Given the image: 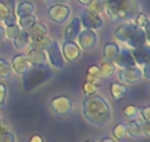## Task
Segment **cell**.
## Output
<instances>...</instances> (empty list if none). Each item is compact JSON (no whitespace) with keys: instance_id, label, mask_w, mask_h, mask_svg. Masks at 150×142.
I'll return each mask as SVG.
<instances>
[{"instance_id":"5b68a950","label":"cell","mask_w":150,"mask_h":142,"mask_svg":"<svg viewBox=\"0 0 150 142\" xmlns=\"http://www.w3.org/2000/svg\"><path fill=\"white\" fill-rule=\"evenodd\" d=\"M53 76V71L46 67H31L27 73L22 76V85L27 92H31L37 89L38 86L44 85L47 80H50Z\"/></svg>"},{"instance_id":"4316f807","label":"cell","mask_w":150,"mask_h":142,"mask_svg":"<svg viewBox=\"0 0 150 142\" xmlns=\"http://www.w3.org/2000/svg\"><path fill=\"white\" fill-rule=\"evenodd\" d=\"M110 132H112V136H113L115 141H122V139H125V136H127V124L118 123V124H115V126L112 127Z\"/></svg>"},{"instance_id":"e575fe53","label":"cell","mask_w":150,"mask_h":142,"mask_svg":"<svg viewBox=\"0 0 150 142\" xmlns=\"http://www.w3.org/2000/svg\"><path fill=\"white\" fill-rule=\"evenodd\" d=\"M138 114H141L143 123H150V107H144L138 110Z\"/></svg>"},{"instance_id":"4dcf8cb0","label":"cell","mask_w":150,"mask_h":142,"mask_svg":"<svg viewBox=\"0 0 150 142\" xmlns=\"http://www.w3.org/2000/svg\"><path fill=\"white\" fill-rule=\"evenodd\" d=\"M97 90H99V86H96V85H93V83H88V82H84V85H83V92H84L87 96L96 95Z\"/></svg>"},{"instance_id":"7402d4cb","label":"cell","mask_w":150,"mask_h":142,"mask_svg":"<svg viewBox=\"0 0 150 142\" xmlns=\"http://www.w3.org/2000/svg\"><path fill=\"white\" fill-rule=\"evenodd\" d=\"M30 43H31V40H30V37H28V34H27L25 30H22V31L13 39V46H15L18 50H22V49L30 47Z\"/></svg>"},{"instance_id":"ab89813d","label":"cell","mask_w":150,"mask_h":142,"mask_svg":"<svg viewBox=\"0 0 150 142\" xmlns=\"http://www.w3.org/2000/svg\"><path fill=\"white\" fill-rule=\"evenodd\" d=\"M8 8H9L12 12H15V8H16V0H8Z\"/></svg>"},{"instance_id":"3957f363","label":"cell","mask_w":150,"mask_h":142,"mask_svg":"<svg viewBox=\"0 0 150 142\" xmlns=\"http://www.w3.org/2000/svg\"><path fill=\"white\" fill-rule=\"evenodd\" d=\"M105 12L112 21H125L140 12V0H103Z\"/></svg>"},{"instance_id":"7dc6e473","label":"cell","mask_w":150,"mask_h":142,"mask_svg":"<svg viewBox=\"0 0 150 142\" xmlns=\"http://www.w3.org/2000/svg\"><path fill=\"white\" fill-rule=\"evenodd\" d=\"M44 2H50V0H44Z\"/></svg>"},{"instance_id":"7bdbcfd3","label":"cell","mask_w":150,"mask_h":142,"mask_svg":"<svg viewBox=\"0 0 150 142\" xmlns=\"http://www.w3.org/2000/svg\"><path fill=\"white\" fill-rule=\"evenodd\" d=\"M91 2H93V0H77V3L78 5H83V6H88Z\"/></svg>"},{"instance_id":"5bb4252c","label":"cell","mask_w":150,"mask_h":142,"mask_svg":"<svg viewBox=\"0 0 150 142\" xmlns=\"http://www.w3.org/2000/svg\"><path fill=\"white\" fill-rule=\"evenodd\" d=\"M81 19H80V16H77V18H74L69 24H68V27L65 28V31H63V40L65 42H71V40H74V39H77V36L80 34V31H81Z\"/></svg>"},{"instance_id":"2e32d148","label":"cell","mask_w":150,"mask_h":142,"mask_svg":"<svg viewBox=\"0 0 150 142\" xmlns=\"http://www.w3.org/2000/svg\"><path fill=\"white\" fill-rule=\"evenodd\" d=\"M131 53H132V58H134L137 67H141V65L147 64V62H149V58H150V47H149V43L144 44L143 47L132 49Z\"/></svg>"},{"instance_id":"ee69618b","label":"cell","mask_w":150,"mask_h":142,"mask_svg":"<svg viewBox=\"0 0 150 142\" xmlns=\"http://www.w3.org/2000/svg\"><path fill=\"white\" fill-rule=\"evenodd\" d=\"M52 2H53L54 5H66L68 0H52Z\"/></svg>"},{"instance_id":"1f68e13d","label":"cell","mask_w":150,"mask_h":142,"mask_svg":"<svg viewBox=\"0 0 150 142\" xmlns=\"http://www.w3.org/2000/svg\"><path fill=\"white\" fill-rule=\"evenodd\" d=\"M19 33H21V28H19L18 24H13V25L6 27V37H9V39H12V40H13Z\"/></svg>"},{"instance_id":"f1b7e54d","label":"cell","mask_w":150,"mask_h":142,"mask_svg":"<svg viewBox=\"0 0 150 142\" xmlns=\"http://www.w3.org/2000/svg\"><path fill=\"white\" fill-rule=\"evenodd\" d=\"M134 24H135L137 27H140L141 30L147 31V27H149V18H147V15H146V14H140V12H138V14L135 15Z\"/></svg>"},{"instance_id":"b9f144b4","label":"cell","mask_w":150,"mask_h":142,"mask_svg":"<svg viewBox=\"0 0 150 142\" xmlns=\"http://www.w3.org/2000/svg\"><path fill=\"white\" fill-rule=\"evenodd\" d=\"M5 39H6V28H3L0 25V42H3Z\"/></svg>"},{"instance_id":"f35d334b","label":"cell","mask_w":150,"mask_h":142,"mask_svg":"<svg viewBox=\"0 0 150 142\" xmlns=\"http://www.w3.org/2000/svg\"><path fill=\"white\" fill-rule=\"evenodd\" d=\"M8 132H11L9 124L6 121H3V120H0V135H2V133H8Z\"/></svg>"},{"instance_id":"60d3db41","label":"cell","mask_w":150,"mask_h":142,"mask_svg":"<svg viewBox=\"0 0 150 142\" xmlns=\"http://www.w3.org/2000/svg\"><path fill=\"white\" fill-rule=\"evenodd\" d=\"M30 142H44V141H43V138L40 135H33L30 138Z\"/></svg>"},{"instance_id":"83f0119b","label":"cell","mask_w":150,"mask_h":142,"mask_svg":"<svg viewBox=\"0 0 150 142\" xmlns=\"http://www.w3.org/2000/svg\"><path fill=\"white\" fill-rule=\"evenodd\" d=\"M87 11L97 14V15H102L105 12V2L103 0H93V2L87 6Z\"/></svg>"},{"instance_id":"8992f818","label":"cell","mask_w":150,"mask_h":142,"mask_svg":"<svg viewBox=\"0 0 150 142\" xmlns=\"http://www.w3.org/2000/svg\"><path fill=\"white\" fill-rule=\"evenodd\" d=\"M49 108L54 115L66 117L74 111V101H72V98H69L66 95H59V96H56L50 101Z\"/></svg>"},{"instance_id":"277c9868","label":"cell","mask_w":150,"mask_h":142,"mask_svg":"<svg viewBox=\"0 0 150 142\" xmlns=\"http://www.w3.org/2000/svg\"><path fill=\"white\" fill-rule=\"evenodd\" d=\"M30 49H37V50H41L46 53L47 56V61H50L52 67L57 68V70H62L65 67V59L62 56V52H60V46L57 44V42L52 40L50 37H43V39H38V40H34L30 43Z\"/></svg>"},{"instance_id":"44dd1931","label":"cell","mask_w":150,"mask_h":142,"mask_svg":"<svg viewBox=\"0 0 150 142\" xmlns=\"http://www.w3.org/2000/svg\"><path fill=\"white\" fill-rule=\"evenodd\" d=\"M127 86L124 83H112L110 85V95L115 101H121L127 96Z\"/></svg>"},{"instance_id":"7a4b0ae2","label":"cell","mask_w":150,"mask_h":142,"mask_svg":"<svg viewBox=\"0 0 150 142\" xmlns=\"http://www.w3.org/2000/svg\"><path fill=\"white\" fill-rule=\"evenodd\" d=\"M113 36H115V39L119 43H122L125 46V49H129V50L143 47L144 44L149 43V40H147V31L141 30L134 22L121 24L115 30V34Z\"/></svg>"},{"instance_id":"f546056e","label":"cell","mask_w":150,"mask_h":142,"mask_svg":"<svg viewBox=\"0 0 150 142\" xmlns=\"http://www.w3.org/2000/svg\"><path fill=\"white\" fill-rule=\"evenodd\" d=\"M124 115H125L128 120H135L137 115H138V108H137L135 105L129 104V105H127V107L124 108Z\"/></svg>"},{"instance_id":"9c48e42d","label":"cell","mask_w":150,"mask_h":142,"mask_svg":"<svg viewBox=\"0 0 150 142\" xmlns=\"http://www.w3.org/2000/svg\"><path fill=\"white\" fill-rule=\"evenodd\" d=\"M81 19V27L87 28V30H100L103 28V18L102 15H97V14H93L90 11H84L80 16Z\"/></svg>"},{"instance_id":"8fae6325","label":"cell","mask_w":150,"mask_h":142,"mask_svg":"<svg viewBox=\"0 0 150 142\" xmlns=\"http://www.w3.org/2000/svg\"><path fill=\"white\" fill-rule=\"evenodd\" d=\"M60 52L65 61L68 62H74L81 56V47L78 46V43H75L74 40L71 42H63V44L60 46Z\"/></svg>"},{"instance_id":"d6986e66","label":"cell","mask_w":150,"mask_h":142,"mask_svg":"<svg viewBox=\"0 0 150 142\" xmlns=\"http://www.w3.org/2000/svg\"><path fill=\"white\" fill-rule=\"evenodd\" d=\"M86 82L93 83L96 86H100L102 83V74H100V68L97 65H91L87 70V76H86Z\"/></svg>"},{"instance_id":"c3c4849f","label":"cell","mask_w":150,"mask_h":142,"mask_svg":"<svg viewBox=\"0 0 150 142\" xmlns=\"http://www.w3.org/2000/svg\"><path fill=\"white\" fill-rule=\"evenodd\" d=\"M0 120H2V117H0Z\"/></svg>"},{"instance_id":"ac0fdd59","label":"cell","mask_w":150,"mask_h":142,"mask_svg":"<svg viewBox=\"0 0 150 142\" xmlns=\"http://www.w3.org/2000/svg\"><path fill=\"white\" fill-rule=\"evenodd\" d=\"M121 52V47L119 44H116L115 42H108L105 44V49H103V56L106 61H110V62H115L118 55Z\"/></svg>"},{"instance_id":"d590c367","label":"cell","mask_w":150,"mask_h":142,"mask_svg":"<svg viewBox=\"0 0 150 142\" xmlns=\"http://www.w3.org/2000/svg\"><path fill=\"white\" fill-rule=\"evenodd\" d=\"M0 142H16V136L12 132L2 133V135H0Z\"/></svg>"},{"instance_id":"836d02e7","label":"cell","mask_w":150,"mask_h":142,"mask_svg":"<svg viewBox=\"0 0 150 142\" xmlns=\"http://www.w3.org/2000/svg\"><path fill=\"white\" fill-rule=\"evenodd\" d=\"M6 98H8V89L3 83H0V107H5Z\"/></svg>"},{"instance_id":"e0dca14e","label":"cell","mask_w":150,"mask_h":142,"mask_svg":"<svg viewBox=\"0 0 150 142\" xmlns=\"http://www.w3.org/2000/svg\"><path fill=\"white\" fill-rule=\"evenodd\" d=\"M30 40L34 42V40H38V39H43L47 36V27L44 24H40V22H35L34 25H31L28 30H25Z\"/></svg>"},{"instance_id":"484cf974","label":"cell","mask_w":150,"mask_h":142,"mask_svg":"<svg viewBox=\"0 0 150 142\" xmlns=\"http://www.w3.org/2000/svg\"><path fill=\"white\" fill-rule=\"evenodd\" d=\"M127 135L131 138H140L141 136V123H138L135 120H129V123L127 126Z\"/></svg>"},{"instance_id":"ffe728a7","label":"cell","mask_w":150,"mask_h":142,"mask_svg":"<svg viewBox=\"0 0 150 142\" xmlns=\"http://www.w3.org/2000/svg\"><path fill=\"white\" fill-rule=\"evenodd\" d=\"M99 68H100V74H102V79H110L112 76H115L116 67H115V64H113V62H110V61H106V59H103Z\"/></svg>"},{"instance_id":"f6af8a7d","label":"cell","mask_w":150,"mask_h":142,"mask_svg":"<svg viewBox=\"0 0 150 142\" xmlns=\"http://www.w3.org/2000/svg\"><path fill=\"white\" fill-rule=\"evenodd\" d=\"M100 142H116V141H115L113 138H102Z\"/></svg>"},{"instance_id":"30bf717a","label":"cell","mask_w":150,"mask_h":142,"mask_svg":"<svg viewBox=\"0 0 150 142\" xmlns=\"http://www.w3.org/2000/svg\"><path fill=\"white\" fill-rule=\"evenodd\" d=\"M77 37H78V42H80L78 46L81 49H84V50H93L97 46V43H99V37H97L94 30L84 28V30L80 31V34Z\"/></svg>"},{"instance_id":"bcb514c9","label":"cell","mask_w":150,"mask_h":142,"mask_svg":"<svg viewBox=\"0 0 150 142\" xmlns=\"http://www.w3.org/2000/svg\"><path fill=\"white\" fill-rule=\"evenodd\" d=\"M86 142H96V141H94V139H87Z\"/></svg>"},{"instance_id":"cb8c5ba5","label":"cell","mask_w":150,"mask_h":142,"mask_svg":"<svg viewBox=\"0 0 150 142\" xmlns=\"http://www.w3.org/2000/svg\"><path fill=\"white\" fill-rule=\"evenodd\" d=\"M37 22V18L34 14H30V15H22V16H18L16 19V24L19 25L21 30H28L31 25H34Z\"/></svg>"},{"instance_id":"74e56055","label":"cell","mask_w":150,"mask_h":142,"mask_svg":"<svg viewBox=\"0 0 150 142\" xmlns=\"http://www.w3.org/2000/svg\"><path fill=\"white\" fill-rule=\"evenodd\" d=\"M141 135L150 136V123H141Z\"/></svg>"},{"instance_id":"603a6c76","label":"cell","mask_w":150,"mask_h":142,"mask_svg":"<svg viewBox=\"0 0 150 142\" xmlns=\"http://www.w3.org/2000/svg\"><path fill=\"white\" fill-rule=\"evenodd\" d=\"M12 74H13V70L11 62L8 59L0 58V80H8L12 77Z\"/></svg>"},{"instance_id":"9a60e30c","label":"cell","mask_w":150,"mask_h":142,"mask_svg":"<svg viewBox=\"0 0 150 142\" xmlns=\"http://www.w3.org/2000/svg\"><path fill=\"white\" fill-rule=\"evenodd\" d=\"M25 56H27V59L30 61L31 67H46V65H47V56H46V53L41 52V50L30 49Z\"/></svg>"},{"instance_id":"4fadbf2b","label":"cell","mask_w":150,"mask_h":142,"mask_svg":"<svg viewBox=\"0 0 150 142\" xmlns=\"http://www.w3.org/2000/svg\"><path fill=\"white\" fill-rule=\"evenodd\" d=\"M113 64H115V67H118L119 70H121V68L137 67L129 49H121V52H119V55H118V58H116V61H115Z\"/></svg>"},{"instance_id":"d4e9b609","label":"cell","mask_w":150,"mask_h":142,"mask_svg":"<svg viewBox=\"0 0 150 142\" xmlns=\"http://www.w3.org/2000/svg\"><path fill=\"white\" fill-rule=\"evenodd\" d=\"M34 11H35V6H34V3H31V2H22V3L16 5V8H15L16 16L30 15V14H34Z\"/></svg>"},{"instance_id":"6da1fadb","label":"cell","mask_w":150,"mask_h":142,"mask_svg":"<svg viewBox=\"0 0 150 142\" xmlns=\"http://www.w3.org/2000/svg\"><path fill=\"white\" fill-rule=\"evenodd\" d=\"M83 114H84V118L90 124L102 127V126H105L110 121L112 110H110L109 102L105 98L93 95V96H87L84 99Z\"/></svg>"},{"instance_id":"d6a6232c","label":"cell","mask_w":150,"mask_h":142,"mask_svg":"<svg viewBox=\"0 0 150 142\" xmlns=\"http://www.w3.org/2000/svg\"><path fill=\"white\" fill-rule=\"evenodd\" d=\"M16 19H18V16H16V14L15 12H9L8 14V16L3 19V24L6 25V27H9V25H13V24H16Z\"/></svg>"},{"instance_id":"8d00e7d4","label":"cell","mask_w":150,"mask_h":142,"mask_svg":"<svg viewBox=\"0 0 150 142\" xmlns=\"http://www.w3.org/2000/svg\"><path fill=\"white\" fill-rule=\"evenodd\" d=\"M9 12H11V9L8 8V5L3 3V2H0V22H3V19L8 16Z\"/></svg>"},{"instance_id":"7c38bea8","label":"cell","mask_w":150,"mask_h":142,"mask_svg":"<svg viewBox=\"0 0 150 142\" xmlns=\"http://www.w3.org/2000/svg\"><path fill=\"white\" fill-rule=\"evenodd\" d=\"M11 65H12L13 73H16V74H19V76H24V74L27 73V71L31 68L30 61H28V59H27V56H25V55H22V53L15 55V56L12 58V61H11Z\"/></svg>"},{"instance_id":"52a82bcc","label":"cell","mask_w":150,"mask_h":142,"mask_svg":"<svg viewBox=\"0 0 150 142\" xmlns=\"http://www.w3.org/2000/svg\"><path fill=\"white\" fill-rule=\"evenodd\" d=\"M71 16V8L66 5H53L47 11V18L54 24H63Z\"/></svg>"},{"instance_id":"ba28073f","label":"cell","mask_w":150,"mask_h":142,"mask_svg":"<svg viewBox=\"0 0 150 142\" xmlns=\"http://www.w3.org/2000/svg\"><path fill=\"white\" fill-rule=\"evenodd\" d=\"M118 79L121 83L127 85H135L138 83L143 76H141V70L140 67H131V68H121L118 71Z\"/></svg>"}]
</instances>
